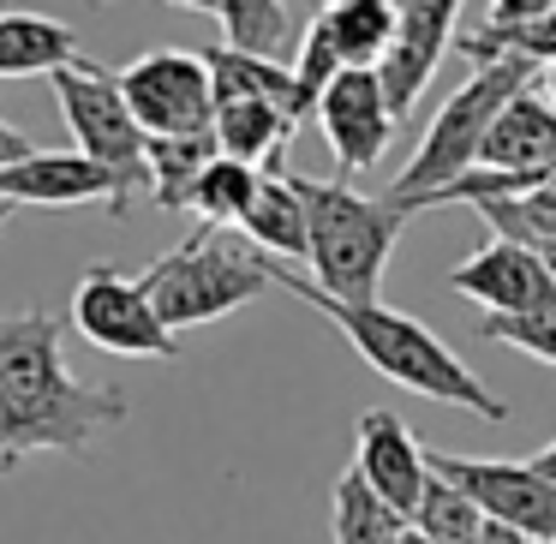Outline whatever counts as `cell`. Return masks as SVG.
Returning a JSON list of instances; mask_svg holds the SVG:
<instances>
[{
    "instance_id": "obj_1",
    "label": "cell",
    "mask_w": 556,
    "mask_h": 544,
    "mask_svg": "<svg viewBox=\"0 0 556 544\" xmlns=\"http://www.w3.org/2000/svg\"><path fill=\"white\" fill-rule=\"evenodd\" d=\"M126 425L121 389L78 383L61 353V317H0V472L25 455H85L102 431Z\"/></svg>"
},
{
    "instance_id": "obj_2",
    "label": "cell",
    "mask_w": 556,
    "mask_h": 544,
    "mask_svg": "<svg viewBox=\"0 0 556 544\" xmlns=\"http://www.w3.org/2000/svg\"><path fill=\"white\" fill-rule=\"evenodd\" d=\"M269 276H276V288H288L293 300L324 312L329 324L353 341V353H359L377 377L401 383L407 395L472 413V419H484V425L508 419V401L491 395V389L479 383V371H467L460 353L448 347V341H437L431 324H419L413 312H395V305H383V300H329V293L312 288V276H300L293 264H269Z\"/></svg>"
},
{
    "instance_id": "obj_3",
    "label": "cell",
    "mask_w": 556,
    "mask_h": 544,
    "mask_svg": "<svg viewBox=\"0 0 556 544\" xmlns=\"http://www.w3.org/2000/svg\"><path fill=\"white\" fill-rule=\"evenodd\" d=\"M293 192L305 204V264H312V288H324L329 300H377L383 288L389 252H395L407 210L395 198H365L348 180H305L293 174Z\"/></svg>"
},
{
    "instance_id": "obj_4",
    "label": "cell",
    "mask_w": 556,
    "mask_h": 544,
    "mask_svg": "<svg viewBox=\"0 0 556 544\" xmlns=\"http://www.w3.org/2000/svg\"><path fill=\"white\" fill-rule=\"evenodd\" d=\"M544 66L520 61V54H496V61L472 66L467 85H455V97L431 114V126L419 132V150L407 156V168L389 180V198H395L407 216L431 210V198L443 186H455L460 174L479 168V150H484V132L496 126V114L520 97V90L539 85Z\"/></svg>"
},
{
    "instance_id": "obj_5",
    "label": "cell",
    "mask_w": 556,
    "mask_h": 544,
    "mask_svg": "<svg viewBox=\"0 0 556 544\" xmlns=\"http://www.w3.org/2000/svg\"><path fill=\"white\" fill-rule=\"evenodd\" d=\"M269 264H276V257H264L245 233L198 222V228L186 233L174 252H162L138 281H144L156 317L180 336V329L216 324V317L252 305L257 293L276 281V276H269Z\"/></svg>"
},
{
    "instance_id": "obj_6",
    "label": "cell",
    "mask_w": 556,
    "mask_h": 544,
    "mask_svg": "<svg viewBox=\"0 0 556 544\" xmlns=\"http://www.w3.org/2000/svg\"><path fill=\"white\" fill-rule=\"evenodd\" d=\"M54 85V102L66 114V132H73V150L90 156L102 174L114 180L121 192V210H132L138 192H150V168H144V126L132 121L121 97V78L102 73L97 61H78V66H61L49 78Z\"/></svg>"
},
{
    "instance_id": "obj_7",
    "label": "cell",
    "mask_w": 556,
    "mask_h": 544,
    "mask_svg": "<svg viewBox=\"0 0 556 544\" xmlns=\"http://www.w3.org/2000/svg\"><path fill=\"white\" fill-rule=\"evenodd\" d=\"M114 78H121V97L132 121L144 126V138H198L216 126V85H210L204 54L150 49L126 61Z\"/></svg>"
},
{
    "instance_id": "obj_8",
    "label": "cell",
    "mask_w": 556,
    "mask_h": 544,
    "mask_svg": "<svg viewBox=\"0 0 556 544\" xmlns=\"http://www.w3.org/2000/svg\"><path fill=\"white\" fill-rule=\"evenodd\" d=\"M73 329L114 359H180V336L156 317L144 281L121 276L114 264L85 269L73 288Z\"/></svg>"
},
{
    "instance_id": "obj_9",
    "label": "cell",
    "mask_w": 556,
    "mask_h": 544,
    "mask_svg": "<svg viewBox=\"0 0 556 544\" xmlns=\"http://www.w3.org/2000/svg\"><path fill=\"white\" fill-rule=\"evenodd\" d=\"M431 472L460 484L484 515L515 527L527 544H556V484L544 472H532V460H479L431 448Z\"/></svg>"
},
{
    "instance_id": "obj_10",
    "label": "cell",
    "mask_w": 556,
    "mask_h": 544,
    "mask_svg": "<svg viewBox=\"0 0 556 544\" xmlns=\"http://www.w3.org/2000/svg\"><path fill=\"white\" fill-rule=\"evenodd\" d=\"M312 121L324 126V144H329V156H336L341 180L377 168L383 150H389V138H395V126H401L395 109H389V97H383L377 66H348V73L317 97Z\"/></svg>"
},
{
    "instance_id": "obj_11",
    "label": "cell",
    "mask_w": 556,
    "mask_h": 544,
    "mask_svg": "<svg viewBox=\"0 0 556 544\" xmlns=\"http://www.w3.org/2000/svg\"><path fill=\"white\" fill-rule=\"evenodd\" d=\"M448 293L472 300L484 317H515V312H539V305L556 300V281L544 269V257L532 245L515 240H484L479 252H467L455 269H448Z\"/></svg>"
},
{
    "instance_id": "obj_12",
    "label": "cell",
    "mask_w": 556,
    "mask_h": 544,
    "mask_svg": "<svg viewBox=\"0 0 556 544\" xmlns=\"http://www.w3.org/2000/svg\"><path fill=\"white\" fill-rule=\"evenodd\" d=\"M395 7H401L395 42H389V54L377 61V78H383V97H389V109H395V121H407L413 102L431 85V73L443 66V54L455 49L460 0H395Z\"/></svg>"
},
{
    "instance_id": "obj_13",
    "label": "cell",
    "mask_w": 556,
    "mask_h": 544,
    "mask_svg": "<svg viewBox=\"0 0 556 544\" xmlns=\"http://www.w3.org/2000/svg\"><path fill=\"white\" fill-rule=\"evenodd\" d=\"M78 204H102L114 216H126L114 180L78 150H37V156L0 168V210H78Z\"/></svg>"
},
{
    "instance_id": "obj_14",
    "label": "cell",
    "mask_w": 556,
    "mask_h": 544,
    "mask_svg": "<svg viewBox=\"0 0 556 544\" xmlns=\"http://www.w3.org/2000/svg\"><path fill=\"white\" fill-rule=\"evenodd\" d=\"M353 472H359L395 515L413 520V508H419V496H425V479H431V448L407 431L401 413L371 407L359 419V431H353Z\"/></svg>"
},
{
    "instance_id": "obj_15",
    "label": "cell",
    "mask_w": 556,
    "mask_h": 544,
    "mask_svg": "<svg viewBox=\"0 0 556 544\" xmlns=\"http://www.w3.org/2000/svg\"><path fill=\"white\" fill-rule=\"evenodd\" d=\"M479 168L484 174H551L556 168V109L539 97V85L520 90L496 114V126L484 132Z\"/></svg>"
},
{
    "instance_id": "obj_16",
    "label": "cell",
    "mask_w": 556,
    "mask_h": 544,
    "mask_svg": "<svg viewBox=\"0 0 556 544\" xmlns=\"http://www.w3.org/2000/svg\"><path fill=\"white\" fill-rule=\"evenodd\" d=\"M204 66H210V85H216V102H276V109H288L300 126L312 121V102L293 85V66L269 61V54H245V49H233V42L204 49Z\"/></svg>"
},
{
    "instance_id": "obj_17",
    "label": "cell",
    "mask_w": 556,
    "mask_h": 544,
    "mask_svg": "<svg viewBox=\"0 0 556 544\" xmlns=\"http://www.w3.org/2000/svg\"><path fill=\"white\" fill-rule=\"evenodd\" d=\"M78 30L49 13H7L0 7V78H54L78 66Z\"/></svg>"
},
{
    "instance_id": "obj_18",
    "label": "cell",
    "mask_w": 556,
    "mask_h": 544,
    "mask_svg": "<svg viewBox=\"0 0 556 544\" xmlns=\"http://www.w3.org/2000/svg\"><path fill=\"white\" fill-rule=\"evenodd\" d=\"M216 150L233 162H252V168H276L281 150L293 144L300 121L276 102H216Z\"/></svg>"
},
{
    "instance_id": "obj_19",
    "label": "cell",
    "mask_w": 556,
    "mask_h": 544,
    "mask_svg": "<svg viewBox=\"0 0 556 544\" xmlns=\"http://www.w3.org/2000/svg\"><path fill=\"white\" fill-rule=\"evenodd\" d=\"M240 233L257 245L264 257H276V264H305V204L300 192H293V174H264V186H257L252 210H245Z\"/></svg>"
},
{
    "instance_id": "obj_20",
    "label": "cell",
    "mask_w": 556,
    "mask_h": 544,
    "mask_svg": "<svg viewBox=\"0 0 556 544\" xmlns=\"http://www.w3.org/2000/svg\"><path fill=\"white\" fill-rule=\"evenodd\" d=\"M467 210L496 233V240H515V245H532V252H544V245H556V168L539 174L532 186H520V192L472 198Z\"/></svg>"
},
{
    "instance_id": "obj_21",
    "label": "cell",
    "mask_w": 556,
    "mask_h": 544,
    "mask_svg": "<svg viewBox=\"0 0 556 544\" xmlns=\"http://www.w3.org/2000/svg\"><path fill=\"white\" fill-rule=\"evenodd\" d=\"M407 527L413 520L395 515L353 467L336 479V491H329V532H336V544H401Z\"/></svg>"
},
{
    "instance_id": "obj_22",
    "label": "cell",
    "mask_w": 556,
    "mask_h": 544,
    "mask_svg": "<svg viewBox=\"0 0 556 544\" xmlns=\"http://www.w3.org/2000/svg\"><path fill=\"white\" fill-rule=\"evenodd\" d=\"M317 18H324V30L336 37V49L348 66H377L389 54V42H395L401 7L395 0H329Z\"/></svg>"
},
{
    "instance_id": "obj_23",
    "label": "cell",
    "mask_w": 556,
    "mask_h": 544,
    "mask_svg": "<svg viewBox=\"0 0 556 544\" xmlns=\"http://www.w3.org/2000/svg\"><path fill=\"white\" fill-rule=\"evenodd\" d=\"M216 132H198V138H150L144 144V168H150V198L162 210H186L192 204V186L198 174L216 162Z\"/></svg>"
},
{
    "instance_id": "obj_24",
    "label": "cell",
    "mask_w": 556,
    "mask_h": 544,
    "mask_svg": "<svg viewBox=\"0 0 556 544\" xmlns=\"http://www.w3.org/2000/svg\"><path fill=\"white\" fill-rule=\"evenodd\" d=\"M264 174H269V168H252V162L216 156L204 174H198L192 204H186V210H192L198 222H210V228H240L245 210H252V198H257V186H264Z\"/></svg>"
},
{
    "instance_id": "obj_25",
    "label": "cell",
    "mask_w": 556,
    "mask_h": 544,
    "mask_svg": "<svg viewBox=\"0 0 556 544\" xmlns=\"http://www.w3.org/2000/svg\"><path fill=\"white\" fill-rule=\"evenodd\" d=\"M413 527H419L425 539H437V544H472V532L484 527V508L472 503L460 484H448L443 472H431L419 508H413Z\"/></svg>"
},
{
    "instance_id": "obj_26",
    "label": "cell",
    "mask_w": 556,
    "mask_h": 544,
    "mask_svg": "<svg viewBox=\"0 0 556 544\" xmlns=\"http://www.w3.org/2000/svg\"><path fill=\"white\" fill-rule=\"evenodd\" d=\"M479 341L515 347L539 365H556V300L539 305V312H515V317H479Z\"/></svg>"
},
{
    "instance_id": "obj_27",
    "label": "cell",
    "mask_w": 556,
    "mask_h": 544,
    "mask_svg": "<svg viewBox=\"0 0 556 544\" xmlns=\"http://www.w3.org/2000/svg\"><path fill=\"white\" fill-rule=\"evenodd\" d=\"M341 73H348V61H341L336 37L324 30V18H312V25H305V37H300V61H293V85H300L305 102H312V114H317V97H324Z\"/></svg>"
},
{
    "instance_id": "obj_28",
    "label": "cell",
    "mask_w": 556,
    "mask_h": 544,
    "mask_svg": "<svg viewBox=\"0 0 556 544\" xmlns=\"http://www.w3.org/2000/svg\"><path fill=\"white\" fill-rule=\"evenodd\" d=\"M544 13H556V0H491V25H527Z\"/></svg>"
},
{
    "instance_id": "obj_29",
    "label": "cell",
    "mask_w": 556,
    "mask_h": 544,
    "mask_svg": "<svg viewBox=\"0 0 556 544\" xmlns=\"http://www.w3.org/2000/svg\"><path fill=\"white\" fill-rule=\"evenodd\" d=\"M25 156H37V138L18 132L13 121H0V168H7V162H25Z\"/></svg>"
},
{
    "instance_id": "obj_30",
    "label": "cell",
    "mask_w": 556,
    "mask_h": 544,
    "mask_svg": "<svg viewBox=\"0 0 556 544\" xmlns=\"http://www.w3.org/2000/svg\"><path fill=\"white\" fill-rule=\"evenodd\" d=\"M472 544H527V539H520L515 527H503V520H491V515H484V527L472 532Z\"/></svg>"
},
{
    "instance_id": "obj_31",
    "label": "cell",
    "mask_w": 556,
    "mask_h": 544,
    "mask_svg": "<svg viewBox=\"0 0 556 544\" xmlns=\"http://www.w3.org/2000/svg\"><path fill=\"white\" fill-rule=\"evenodd\" d=\"M532 472H544V479L556 484V437H551V443L539 448V455H532Z\"/></svg>"
},
{
    "instance_id": "obj_32",
    "label": "cell",
    "mask_w": 556,
    "mask_h": 544,
    "mask_svg": "<svg viewBox=\"0 0 556 544\" xmlns=\"http://www.w3.org/2000/svg\"><path fill=\"white\" fill-rule=\"evenodd\" d=\"M168 7H180V13H210V18L222 13V0H168Z\"/></svg>"
},
{
    "instance_id": "obj_33",
    "label": "cell",
    "mask_w": 556,
    "mask_h": 544,
    "mask_svg": "<svg viewBox=\"0 0 556 544\" xmlns=\"http://www.w3.org/2000/svg\"><path fill=\"white\" fill-rule=\"evenodd\" d=\"M539 97H544V102H551V109H556V61L544 66V73H539Z\"/></svg>"
},
{
    "instance_id": "obj_34",
    "label": "cell",
    "mask_w": 556,
    "mask_h": 544,
    "mask_svg": "<svg viewBox=\"0 0 556 544\" xmlns=\"http://www.w3.org/2000/svg\"><path fill=\"white\" fill-rule=\"evenodd\" d=\"M539 257H544V269H551V281H556V245H544Z\"/></svg>"
},
{
    "instance_id": "obj_35",
    "label": "cell",
    "mask_w": 556,
    "mask_h": 544,
    "mask_svg": "<svg viewBox=\"0 0 556 544\" xmlns=\"http://www.w3.org/2000/svg\"><path fill=\"white\" fill-rule=\"evenodd\" d=\"M401 544H437V539H425L419 527H407V539H401Z\"/></svg>"
}]
</instances>
